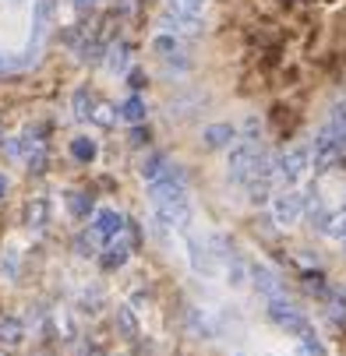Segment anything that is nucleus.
Here are the masks:
<instances>
[{
  "label": "nucleus",
  "instance_id": "f257e3e1",
  "mask_svg": "<svg viewBox=\"0 0 346 356\" xmlns=\"http://www.w3.org/2000/svg\"><path fill=\"white\" fill-rule=\"evenodd\" d=\"M265 318H269L279 332H286V335H293V339L311 328V318H308L301 307H297L293 300H286V296H272V300H269Z\"/></svg>",
  "mask_w": 346,
  "mask_h": 356
},
{
  "label": "nucleus",
  "instance_id": "f03ea898",
  "mask_svg": "<svg viewBox=\"0 0 346 356\" xmlns=\"http://www.w3.org/2000/svg\"><path fill=\"white\" fill-rule=\"evenodd\" d=\"M258 156H262V141H247V138L233 141L226 148V180L230 184H244L247 177H251Z\"/></svg>",
  "mask_w": 346,
  "mask_h": 356
},
{
  "label": "nucleus",
  "instance_id": "7ed1b4c3",
  "mask_svg": "<svg viewBox=\"0 0 346 356\" xmlns=\"http://www.w3.org/2000/svg\"><path fill=\"white\" fill-rule=\"evenodd\" d=\"M311 173V145L290 148L283 156H276V184L279 187H297Z\"/></svg>",
  "mask_w": 346,
  "mask_h": 356
},
{
  "label": "nucleus",
  "instance_id": "20e7f679",
  "mask_svg": "<svg viewBox=\"0 0 346 356\" xmlns=\"http://www.w3.org/2000/svg\"><path fill=\"white\" fill-rule=\"evenodd\" d=\"M180 236H184V250H187L191 272H194L198 279H216V275H219V261H216V254H212L209 240L198 236L194 229H187V233H180Z\"/></svg>",
  "mask_w": 346,
  "mask_h": 356
},
{
  "label": "nucleus",
  "instance_id": "39448f33",
  "mask_svg": "<svg viewBox=\"0 0 346 356\" xmlns=\"http://www.w3.org/2000/svg\"><path fill=\"white\" fill-rule=\"evenodd\" d=\"M269 209H272V222L276 226H283V229L297 226L304 219V194H301V187H279L272 194V201H269Z\"/></svg>",
  "mask_w": 346,
  "mask_h": 356
},
{
  "label": "nucleus",
  "instance_id": "423d86ee",
  "mask_svg": "<svg viewBox=\"0 0 346 356\" xmlns=\"http://www.w3.org/2000/svg\"><path fill=\"white\" fill-rule=\"evenodd\" d=\"M148 197H152V205H170V201H191L187 194V173L180 166L170 163V170L163 177H156L148 184Z\"/></svg>",
  "mask_w": 346,
  "mask_h": 356
},
{
  "label": "nucleus",
  "instance_id": "0eeeda50",
  "mask_svg": "<svg viewBox=\"0 0 346 356\" xmlns=\"http://www.w3.org/2000/svg\"><path fill=\"white\" fill-rule=\"evenodd\" d=\"M336 163H339V134L322 124L318 134L311 138V170L322 177V173H329Z\"/></svg>",
  "mask_w": 346,
  "mask_h": 356
},
{
  "label": "nucleus",
  "instance_id": "6e6552de",
  "mask_svg": "<svg viewBox=\"0 0 346 356\" xmlns=\"http://www.w3.org/2000/svg\"><path fill=\"white\" fill-rule=\"evenodd\" d=\"M152 219L159 229L170 233H187L194 226V212H191V201H170V205H152Z\"/></svg>",
  "mask_w": 346,
  "mask_h": 356
},
{
  "label": "nucleus",
  "instance_id": "1a4fd4ad",
  "mask_svg": "<svg viewBox=\"0 0 346 356\" xmlns=\"http://www.w3.org/2000/svg\"><path fill=\"white\" fill-rule=\"evenodd\" d=\"M205 106H209V95H205V92H198V88L177 92L170 103H166V120H170V124H184V120L198 117Z\"/></svg>",
  "mask_w": 346,
  "mask_h": 356
},
{
  "label": "nucleus",
  "instance_id": "9d476101",
  "mask_svg": "<svg viewBox=\"0 0 346 356\" xmlns=\"http://www.w3.org/2000/svg\"><path fill=\"white\" fill-rule=\"evenodd\" d=\"M127 226H124V216L117 209H99L92 212V222H88V233L95 236V243H110L113 236H120Z\"/></svg>",
  "mask_w": 346,
  "mask_h": 356
},
{
  "label": "nucleus",
  "instance_id": "9b49d317",
  "mask_svg": "<svg viewBox=\"0 0 346 356\" xmlns=\"http://www.w3.org/2000/svg\"><path fill=\"white\" fill-rule=\"evenodd\" d=\"M159 29L163 32H173V35H202L205 32V22H202V15H180V11H163L159 15Z\"/></svg>",
  "mask_w": 346,
  "mask_h": 356
},
{
  "label": "nucleus",
  "instance_id": "f8f14e48",
  "mask_svg": "<svg viewBox=\"0 0 346 356\" xmlns=\"http://www.w3.org/2000/svg\"><path fill=\"white\" fill-rule=\"evenodd\" d=\"M184 321H187L191 339H198V342H209V339L219 335V332H216V318H212V311L198 307V303H191V307L184 311Z\"/></svg>",
  "mask_w": 346,
  "mask_h": 356
},
{
  "label": "nucleus",
  "instance_id": "ddd939ff",
  "mask_svg": "<svg viewBox=\"0 0 346 356\" xmlns=\"http://www.w3.org/2000/svg\"><path fill=\"white\" fill-rule=\"evenodd\" d=\"M233 141H240V127H237V124H209V127L202 131L205 152H226Z\"/></svg>",
  "mask_w": 346,
  "mask_h": 356
},
{
  "label": "nucleus",
  "instance_id": "4468645a",
  "mask_svg": "<svg viewBox=\"0 0 346 356\" xmlns=\"http://www.w3.org/2000/svg\"><path fill=\"white\" fill-rule=\"evenodd\" d=\"M251 286L262 293V296H283V279H279V272L276 268H269L265 261H255L251 265Z\"/></svg>",
  "mask_w": 346,
  "mask_h": 356
},
{
  "label": "nucleus",
  "instance_id": "2eb2a0df",
  "mask_svg": "<svg viewBox=\"0 0 346 356\" xmlns=\"http://www.w3.org/2000/svg\"><path fill=\"white\" fill-rule=\"evenodd\" d=\"M103 268L107 272H117V268H124L127 261H131V240H127V233H120V236H113L110 243H103Z\"/></svg>",
  "mask_w": 346,
  "mask_h": 356
},
{
  "label": "nucleus",
  "instance_id": "dca6fc26",
  "mask_svg": "<svg viewBox=\"0 0 346 356\" xmlns=\"http://www.w3.org/2000/svg\"><path fill=\"white\" fill-rule=\"evenodd\" d=\"M25 339H29V332H25V321L22 318H11V314L0 318V349H4V353L22 349Z\"/></svg>",
  "mask_w": 346,
  "mask_h": 356
},
{
  "label": "nucleus",
  "instance_id": "f3484780",
  "mask_svg": "<svg viewBox=\"0 0 346 356\" xmlns=\"http://www.w3.org/2000/svg\"><path fill=\"white\" fill-rule=\"evenodd\" d=\"M152 54H159L166 64H173V60L184 57V39L173 35V32H159V35L152 39Z\"/></svg>",
  "mask_w": 346,
  "mask_h": 356
},
{
  "label": "nucleus",
  "instance_id": "a211bd4d",
  "mask_svg": "<svg viewBox=\"0 0 346 356\" xmlns=\"http://www.w3.org/2000/svg\"><path fill=\"white\" fill-rule=\"evenodd\" d=\"M325 318H329L336 328L346 325V282L336 286V289H329V296H325Z\"/></svg>",
  "mask_w": 346,
  "mask_h": 356
},
{
  "label": "nucleus",
  "instance_id": "6ab92c4d",
  "mask_svg": "<svg viewBox=\"0 0 346 356\" xmlns=\"http://www.w3.org/2000/svg\"><path fill=\"white\" fill-rule=\"evenodd\" d=\"M46 219H49V201L46 197H32L29 205H25V226L42 233L46 229Z\"/></svg>",
  "mask_w": 346,
  "mask_h": 356
},
{
  "label": "nucleus",
  "instance_id": "aec40b11",
  "mask_svg": "<svg viewBox=\"0 0 346 356\" xmlns=\"http://www.w3.org/2000/svg\"><path fill=\"white\" fill-rule=\"evenodd\" d=\"M117 117H120L124 124H131V127L145 124V117H148V110H145V99H141V95H131V99H124V103H120V110H117Z\"/></svg>",
  "mask_w": 346,
  "mask_h": 356
},
{
  "label": "nucleus",
  "instance_id": "412c9836",
  "mask_svg": "<svg viewBox=\"0 0 346 356\" xmlns=\"http://www.w3.org/2000/svg\"><path fill=\"white\" fill-rule=\"evenodd\" d=\"M107 67L110 74H127L131 71V46L127 42H117V46H107Z\"/></svg>",
  "mask_w": 346,
  "mask_h": 356
},
{
  "label": "nucleus",
  "instance_id": "4be33fe9",
  "mask_svg": "<svg viewBox=\"0 0 346 356\" xmlns=\"http://www.w3.org/2000/svg\"><path fill=\"white\" fill-rule=\"evenodd\" d=\"M64 205H68V212H71L74 219H88V216L95 212V209H92V197H88L85 191H68Z\"/></svg>",
  "mask_w": 346,
  "mask_h": 356
},
{
  "label": "nucleus",
  "instance_id": "5701e85b",
  "mask_svg": "<svg viewBox=\"0 0 346 356\" xmlns=\"http://www.w3.org/2000/svg\"><path fill=\"white\" fill-rule=\"evenodd\" d=\"M166 170H170V159L163 156V152H152V156H148V159L141 163V170H138V173H141V180H145V184H152V180H156V177H163Z\"/></svg>",
  "mask_w": 346,
  "mask_h": 356
},
{
  "label": "nucleus",
  "instance_id": "b1692460",
  "mask_svg": "<svg viewBox=\"0 0 346 356\" xmlns=\"http://www.w3.org/2000/svg\"><path fill=\"white\" fill-rule=\"evenodd\" d=\"M71 156H74L78 163H92V159L99 156V145H95L88 134H78V138L71 141Z\"/></svg>",
  "mask_w": 346,
  "mask_h": 356
},
{
  "label": "nucleus",
  "instance_id": "393cba45",
  "mask_svg": "<svg viewBox=\"0 0 346 356\" xmlns=\"http://www.w3.org/2000/svg\"><path fill=\"white\" fill-rule=\"evenodd\" d=\"M325 127H332L336 134L346 131V95H339L336 103L329 106V117H325Z\"/></svg>",
  "mask_w": 346,
  "mask_h": 356
},
{
  "label": "nucleus",
  "instance_id": "a878e982",
  "mask_svg": "<svg viewBox=\"0 0 346 356\" xmlns=\"http://www.w3.org/2000/svg\"><path fill=\"white\" fill-rule=\"evenodd\" d=\"M301 282H304V293H308V296H318V300H325V296H329V282H325V275H322V272H304V275H301Z\"/></svg>",
  "mask_w": 346,
  "mask_h": 356
},
{
  "label": "nucleus",
  "instance_id": "bb28decb",
  "mask_svg": "<svg viewBox=\"0 0 346 356\" xmlns=\"http://www.w3.org/2000/svg\"><path fill=\"white\" fill-rule=\"evenodd\" d=\"M0 279L4 282H18V250L8 247L4 254H0Z\"/></svg>",
  "mask_w": 346,
  "mask_h": 356
},
{
  "label": "nucleus",
  "instance_id": "cd10ccee",
  "mask_svg": "<svg viewBox=\"0 0 346 356\" xmlns=\"http://www.w3.org/2000/svg\"><path fill=\"white\" fill-rule=\"evenodd\" d=\"M78 311L81 314H99L103 311V293L99 289H81L78 293Z\"/></svg>",
  "mask_w": 346,
  "mask_h": 356
},
{
  "label": "nucleus",
  "instance_id": "c85d7f7f",
  "mask_svg": "<svg viewBox=\"0 0 346 356\" xmlns=\"http://www.w3.org/2000/svg\"><path fill=\"white\" fill-rule=\"evenodd\" d=\"M325 236H329V240H339V243L346 240V205H343L339 212L329 216V222H325Z\"/></svg>",
  "mask_w": 346,
  "mask_h": 356
},
{
  "label": "nucleus",
  "instance_id": "c756f323",
  "mask_svg": "<svg viewBox=\"0 0 346 356\" xmlns=\"http://www.w3.org/2000/svg\"><path fill=\"white\" fill-rule=\"evenodd\" d=\"M71 106H74V117L78 120H88L92 117V95H88V88H74Z\"/></svg>",
  "mask_w": 346,
  "mask_h": 356
},
{
  "label": "nucleus",
  "instance_id": "7c9ffc66",
  "mask_svg": "<svg viewBox=\"0 0 346 356\" xmlns=\"http://www.w3.org/2000/svg\"><path fill=\"white\" fill-rule=\"evenodd\" d=\"M170 11H180V15H202L205 0H166Z\"/></svg>",
  "mask_w": 346,
  "mask_h": 356
},
{
  "label": "nucleus",
  "instance_id": "2f4dec72",
  "mask_svg": "<svg viewBox=\"0 0 346 356\" xmlns=\"http://www.w3.org/2000/svg\"><path fill=\"white\" fill-rule=\"evenodd\" d=\"M240 138H247V141H262V120H258L255 113L240 124Z\"/></svg>",
  "mask_w": 346,
  "mask_h": 356
},
{
  "label": "nucleus",
  "instance_id": "473e14b6",
  "mask_svg": "<svg viewBox=\"0 0 346 356\" xmlns=\"http://www.w3.org/2000/svg\"><path fill=\"white\" fill-rule=\"evenodd\" d=\"M74 250H78V258H95V236L92 233H81L74 240Z\"/></svg>",
  "mask_w": 346,
  "mask_h": 356
},
{
  "label": "nucleus",
  "instance_id": "72a5a7b5",
  "mask_svg": "<svg viewBox=\"0 0 346 356\" xmlns=\"http://www.w3.org/2000/svg\"><path fill=\"white\" fill-rule=\"evenodd\" d=\"M117 318H120V325H124V332L127 335H134L138 332V325H134V318H131V307L124 303V307H117Z\"/></svg>",
  "mask_w": 346,
  "mask_h": 356
},
{
  "label": "nucleus",
  "instance_id": "f704fd0d",
  "mask_svg": "<svg viewBox=\"0 0 346 356\" xmlns=\"http://www.w3.org/2000/svg\"><path fill=\"white\" fill-rule=\"evenodd\" d=\"M92 120H95V124H103V127H110V124H113V106H107V103H103V106H95Z\"/></svg>",
  "mask_w": 346,
  "mask_h": 356
},
{
  "label": "nucleus",
  "instance_id": "c9c22d12",
  "mask_svg": "<svg viewBox=\"0 0 346 356\" xmlns=\"http://www.w3.org/2000/svg\"><path fill=\"white\" fill-rule=\"evenodd\" d=\"M18 54H0V74H8V71H18V67H25L22 60H15Z\"/></svg>",
  "mask_w": 346,
  "mask_h": 356
},
{
  "label": "nucleus",
  "instance_id": "e433bc0d",
  "mask_svg": "<svg viewBox=\"0 0 346 356\" xmlns=\"http://www.w3.org/2000/svg\"><path fill=\"white\" fill-rule=\"evenodd\" d=\"M95 4H99V0H74V8H78V11H92Z\"/></svg>",
  "mask_w": 346,
  "mask_h": 356
},
{
  "label": "nucleus",
  "instance_id": "4c0bfd02",
  "mask_svg": "<svg viewBox=\"0 0 346 356\" xmlns=\"http://www.w3.org/2000/svg\"><path fill=\"white\" fill-rule=\"evenodd\" d=\"M293 356H315V353H311L304 342H297V346H293Z\"/></svg>",
  "mask_w": 346,
  "mask_h": 356
},
{
  "label": "nucleus",
  "instance_id": "58836bf2",
  "mask_svg": "<svg viewBox=\"0 0 346 356\" xmlns=\"http://www.w3.org/2000/svg\"><path fill=\"white\" fill-rule=\"evenodd\" d=\"M141 81H145V78H141L138 71H131V88H141Z\"/></svg>",
  "mask_w": 346,
  "mask_h": 356
},
{
  "label": "nucleus",
  "instance_id": "ea45409f",
  "mask_svg": "<svg viewBox=\"0 0 346 356\" xmlns=\"http://www.w3.org/2000/svg\"><path fill=\"white\" fill-rule=\"evenodd\" d=\"M4 191H8V180H4V173H0V197H4Z\"/></svg>",
  "mask_w": 346,
  "mask_h": 356
},
{
  "label": "nucleus",
  "instance_id": "a19ab883",
  "mask_svg": "<svg viewBox=\"0 0 346 356\" xmlns=\"http://www.w3.org/2000/svg\"><path fill=\"white\" fill-rule=\"evenodd\" d=\"M22 4H29V0H8V8H22Z\"/></svg>",
  "mask_w": 346,
  "mask_h": 356
},
{
  "label": "nucleus",
  "instance_id": "79ce46f5",
  "mask_svg": "<svg viewBox=\"0 0 346 356\" xmlns=\"http://www.w3.org/2000/svg\"><path fill=\"white\" fill-rule=\"evenodd\" d=\"M343 250H346V240H343Z\"/></svg>",
  "mask_w": 346,
  "mask_h": 356
},
{
  "label": "nucleus",
  "instance_id": "37998d69",
  "mask_svg": "<svg viewBox=\"0 0 346 356\" xmlns=\"http://www.w3.org/2000/svg\"><path fill=\"white\" fill-rule=\"evenodd\" d=\"M237 356H244V353H237Z\"/></svg>",
  "mask_w": 346,
  "mask_h": 356
},
{
  "label": "nucleus",
  "instance_id": "c03bdc74",
  "mask_svg": "<svg viewBox=\"0 0 346 356\" xmlns=\"http://www.w3.org/2000/svg\"><path fill=\"white\" fill-rule=\"evenodd\" d=\"M265 356H272V353H265Z\"/></svg>",
  "mask_w": 346,
  "mask_h": 356
},
{
  "label": "nucleus",
  "instance_id": "a18cd8bd",
  "mask_svg": "<svg viewBox=\"0 0 346 356\" xmlns=\"http://www.w3.org/2000/svg\"><path fill=\"white\" fill-rule=\"evenodd\" d=\"M0 356H4V353H0Z\"/></svg>",
  "mask_w": 346,
  "mask_h": 356
}]
</instances>
